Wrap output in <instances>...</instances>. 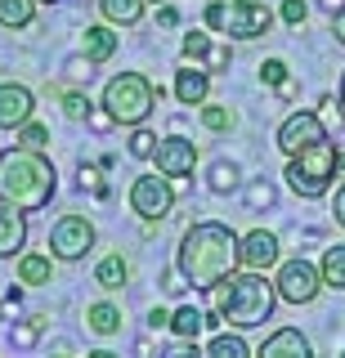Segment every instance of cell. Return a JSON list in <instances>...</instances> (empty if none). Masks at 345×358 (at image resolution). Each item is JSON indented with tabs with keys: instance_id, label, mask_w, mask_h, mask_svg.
I'll return each instance as SVG.
<instances>
[{
	"instance_id": "obj_34",
	"label": "cell",
	"mask_w": 345,
	"mask_h": 358,
	"mask_svg": "<svg viewBox=\"0 0 345 358\" xmlns=\"http://www.w3.org/2000/svg\"><path fill=\"white\" fill-rule=\"evenodd\" d=\"M278 14H283L287 27H300V22L309 18V9H305V0H283V9H278Z\"/></svg>"
},
{
	"instance_id": "obj_8",
	"label": "cell",
	"mask_w": 345,
	"mask_h": 358,
	"mask_svg": "<svg viewBox=\"0 0 345 358\" xmlns=\"http://www.w3.org/2000/svg\"><path fill=\"white\" fill-rule=\"evenodd\" d=\"M171 206H175V184H171V175H139L135 184H130V210H135L139 220H148V224H157L171 215Z\"/></svg>"
},
{
	"instance_id": "obj_29",
	"label": "cell",
	"mask_w": 345,
	"mask_h": 358,
	"mask_svg": "<svg viewBox=\"0 0 345 358\" xmlns=\"http://www.w3.org/2000/svg\"><path fill=\"white\" fill-rule=\"evenodd\" d=\"M41 327H45V313H31L27 322H18V327H14V345H18V350H31L36 336H41Z\"/></svg>"
},
{
	"instance_id": "obj_45",
	"label": "cell",
	"mask_w": 345,
	"mask_h": 358,
	"mask_svg": "<svg viewBox=\"0 0 345 358\" xmlns=\"http://www.w3.org/2000/svg\"><path fill=\"white\" fill-rule=\"evenodd\" d=\"M41 5H54V0H41Z\"/></svg>"
},
{
	"instance_id": "obj_32",
	"label": "cell",
	"mask_w": 345,
	"mask_h": 358,
	"mask_svg": "<svg viewBox=\"0 0 345 358\" xmlns=\"http://www.w3.org/2000/svg\"><path fill=\"white\" fill-rule=\"evenodd\" d=\"M233 184H238V166H233V162H216V166H211V188H216V193H229Z\"/></svg>"
},
{
	"instance_id": "obj_11",
	"label": "cell",
	"mask_w": 345,
	"mask_h": 358,
	"mask_svg": "<svg viewBox=\"0 0 345 358\" xmlns=\"http://www.w3.org/2000/svg\"><path fill=\"white\" fill-rule=\"evenodd\" d=\"M318 139H328V126H323L318 112H292V117L278 126V148H283L287 157L309 148V143H318Z\"/></svg>"
},
{
	"instance_id": "obj_40",
	"label": "cell",
	"mask_w": 345,
	"mask_h": 358,
	"mask_svg": "<svg viewBox=\"0 0 345 358\" xmlns=\"http://www.w3.org/2000/svg\"><path fill=\"white\" fill-rule=\"evenodd\" d=\"M175 22H180V9H175V5H162L157 9V27H175Z\"/></svg>"
},
{
	"instance_id": "obj_24",
	"label": "cell",
	"mask_w": 345,
	"mask_h": 358,
	"mask_svg": "<svg viewBox=\"0 0 345 358\" xmlns=\"http://www.w3.org/2000/svg\"><path fill=\"white\" fill-rule=\"evenodd\" d=\"M202 327H206V313L193 309V305H180L171 313V336H180V341H197Z\"/></svg>"
},
{
	"instance_id": "obj_21",
	"label": "cell",
	"mask_w": 345,
	"mask_h": 358,
	"mask_svg": "<svg viewBox=\"0 0 345 358\" xmlns=\"http://www.w3.org/2000/svg\"><path fill=\"white\" fill-rule=\"evenodd\" d=\"M36 5L41 0H0V27L5 31H23L36 22Z\"/></svg>"
},
{
	"instance_id": "obj_3",
	"label": "cell",
	"mask_w": 345,
	"mask_h": 358,
	"mask_svg": "<svg viewBox=\"0 0 345 358\" xmlns=\"http://www.w3.org/2000/svg\"><path fill=\"white\" fill-rule=\"evenodd\" d=\"M211 291H216L220 322H229V327H260L278 305V287L260 268H242V273L233 268V273H225Z\"/></svg>"
},
{
	"instance_id": "obj_26",
	"label": "cell",
	"mask_w": 345,
	"mask_h": 358,
	"mask_svg": "<svg viewBox=\"0 0 345 358\" xmlns=\"http://www.w3.org/2000/svg\"><path fill=\"white\" fill-rule=\"evenodd\" d=\"M206 354H216V358H247L251 350H247V341H242L238 331H220L216 341L206 345Z\"/></svg>"
},
{
	"instance_id": "obj_46",
	"label": "cell",
	"mask_w": 345,
	"mask_h": 358,
	"mask_svg": "<svg viewBox=\"0 0 345 358\" xmlns=\"http://www.w3.org/2000/svg\"><path fill=\"white\" fill-rule=\"evenodd\" d=\"M0 318H5V309H0Z\"/></svg>"
},
{
	"instance_id": "obj_41",
	"label": "cell",
	"mask_w": 345,
	"mask_h": 358,
	"mask_svg": "<svg viewBox=\"0 0 345 358\" xmlns=\"http://www.w3.org/2000/svg\"><path fill=\"white\" fill-rule=\"evenodd\" d=\"M332 36H337V45H345V5L332 14Z\"/></svg>"
},
{
	"instance_id": "obj_12",
	"label": "cell",
	"mask_w": 345,
	"mask_h": 358,
	"mask_svg": "<svg viewBox=\"0 0 345 358\" xmlns=\"http://www.w3.org/2000/svg\"><path fill=\"white\" fill-rule=\"evenodd\" d=\"M36 117V94L18 81H5L0 85V130H18L23 121Z\"/></svg>"
},
{
	"instance_id": "obj_10",
	"label": "cell",
	"mask_w": 345,
	"mask_h": 358,
	"mask_svg": "<svg viewBox=\"0 0 345 358\" xmlns=\"http://www.w3.org/2000/svg\"><path fill=\"white\" fill-rule=\"evenodd\" d=\"M148 162L157 166L162 175H171V179H188V175L197 171V143H193V139H184V134L157 139V148H153Z\"/></svg>"
},
{
	"instance_id": "obj_17",
	"label": "cell",
	"mask_w": 345,
	"mask_h": 358,
	"mask_svg": "<svg viewBox=\"0 0 345 358\" xmlns=\"http://www.w3.org/2000/svg\"><path fill=\"white\" fill-rule=\"evenodd\" d=\"M206 94H211V76H206V67H180V72H175V99H180V103H188V108H202L206 103Z\"/></svg>"
},
{
	"instance_id": "obj_19",
	"label": "cell",
	"mask_w": 345,
	"mask_h": 358,
	"mask_svg": "<svg viewBox=\"0 0 345 358\" xmlns=\"http://www.w3.org/2000/svg\"><path fill=\"white\" fill-rule=\"evenodd\" d=\"M94 282L104 287V291H121L130 282V260L121 251H113V255H104V260L94 264Z\"/></svg>"
},
{
	"instance_id": "obj_25",
	"label": "cell",
	"mask_w": 345,
	"mask_h": 358,
	"mask_svg": "<svg viewBox=\"0 0 345 358\" xmlns=\"http://www.w3.org/2000/svg\"><path fill=\"white\" fill-rule=\"evenodd\" d=\"M14 143L18 148H31V152H50V126H41V121L31 117L14 130Z\"/></svg>"
},
{
	"instance_id": "obj_14",
	"label": "cell",
	"mask_w": 345,
	"mask_h": 358,
	"mask_svg": "<svg viewBox=\"0 0 345 358\" xmlns=\"http://www.w3.org/2000/svg\"><path fill=\"white\" fill-rule=\"evenodd\" d=\"M27 246V210L0 201V260H14Z\"/></svg>"
},
{
	"instance_id": "obj_28",
	"label": "cell",
	"mask_w": 345,
	"mask_h": 358,
	"mask_svg": "<svg viewBox=\"0 0 345 358\" xmlns=\"http://www.w3.org/2000/svg\"><path fill=\"white\" fill-rule=\"evenodd\" d=\"M233 121H238V112H233L229 103H202V126L206 130L225 134V130H233Z\"/></svg>"
},
{
	"instance_id": "obj_30",
	"label": "cell",
	"mask_w": 345,
	"mask_h": 358,
	"mask_svg": "<svg viewBox=\"0 0 345 358\" xmlns=\"http://www.w3.org/2000/svg\"><path fill=\"white\" fill-rule=\"evenodd\" d=\"M126 148H130V157L143 162V157H153V148H157V134L143 130V126H130V143H126Z\"/></svg>"
},
{
	"instance_id": "obj_18",
	"label": "cell",
	"mask_w": 345,
	"mask_h": 358,
	"mask_svg": "<svg viewBox=\"0 0 345 358\" xmlns=\"http://www.w3.org/2000/svg\"><path fill=\"white\" fill-rule=\"evenodd\" d=\"M255 354H260V358H305V354H309V341H305L296 327H278Z\"/></svg>"
},
{
	"instance_id": "obj_39",
	"label": "cell",
	"mask_w": 345,
	"mask_h": 358,
	"mask_svg": "<svg viewBox=\"0 0 345 358\" xmlns=\"http://www.w3.org/2000/svg\"><path fill=\"white\" fill-rule=\"evenodd\" d=\"M247 201H251V206H269V201H274V193H269V184H251V193H247Z\"/></svg>"
},
{
	"instance_id": "obj_22",
	"label": "cell",
	"mask_w": 345,
	"mask_h": 358,
	"mask_svg": "<svg viewBox=\"0 0 345 358\" xmlns=\"http://www.w3.org/2000/svg\"><path fill=\"white\" fill-rule=\"evenodd\" d=\"M85 327H90L94 336H117L121 331V309L113 305V300H99V305L85 309Z\"/></svg>"
},
{
	"instance_id": "obj_33",
	"label": "cell",
	"mask_w": 345,
	"mask_h": 358,
	"mask_svg": "<svg viewBox=\"0 0 345 358\" xmlns=\"http://www.w3.org/2000/svg\"><path fill=\"white\" fill-rule=\"evenodd\" d=\"M260 81L265 85H287V63L283 59H265L260 63Z\"/></svg>"
},
{
	"instance_id": "obj_42",
	"label": "cell",
	"mask_w": 345,
	"mask_h": 358,
	"mask_svg": "<svg viewBox=\"0 0 345 358\" xmlns=\"http://www.w3.org/2000/svg\"><path fill=\"white\" fill-rule=\"evenodd\" d=\"M148 327H153V331H157V327H171V313H166V309H153V313H148Z\"/></svg>"
},
{
	"instance_id": "obj_20",
	"label": "cell",
	"mask_w": 345,
	"mask_h": 358,
	"mask_svg": "<svg viewBox=\"0 0 345 358\" xmlns=\"http://www.w3.org/2000/svg\"><path fill=\"white\" fill-rule=\"evenodd\" d=\"M143 5L148 0H99V18L113 22V27H135L143 18Z\"/></svg>"
},
{
	"instance_id": "obj_43",
	"label": "cell",
	"mask_w": 345,
	"mask_h": 358,
	"mask_svg": "<svg viewBox=\"0 0 345 358\" xmlns=\"http://www.w3.org/2000/svg\"><path fill=\"white\" fill-rule=\"evenodd\" d=\"M332 210H337V224L345 229V184L337 188V201H332Z\"/></svg>"
},
{
	"instance_id": "obj_23",
	"label": "cell",
	"mask_w": 345,
	"mask_h": 358,
	"mask_svg": "<svg viewBox=\"0 0 345 358\" xmlns=\"http://www.w3.org/2000/svg\"><path fill=\"white\" fill-rule=\"evenodd\" d=\"M318 273H323V287L345 291V242H337V246H328V251H323Z\"/></svg>"
},
{
	"instance_id": "obj_44",
	"label": "cell",
	"mask_w": 345,
	"mask_h": 358,
	"mask_svg": "<svg viewBox=\"0 0 345 358\" xmlns=\"http://www.w3.org/2000/svg\"><path fill=\"white\" fill-rule=\"evenodd\" d=\"M341 108H345V76H341Z\"/></svg>"
},
{
	"instance_id": "obj_38",
	"label": "cell",
	"mask_w": 345,
	"mask_h": 358,
	"mask_svg": "<svg viewBox=\"0 0 345 358\" xmlns=\"http://www.w3.org/2000/svg\"><path fill=\"white\" fill-rule=\"evenodd\" d=\"M162 287H166V291H171V296H180V291L188 287V278L180 273V268H166V273H162Z\"/></svg>"
},
{
	"instance_id": "obj_9",
	"label": "cell",
	"mask_w": 345,
	"mask_h": 358,
	"mask_svg": "<svg viewBox=\"0 0 345 358\" xmlns=\"http://www.w3.org/2000/svg\"><path fill=\"white\" fill-rule=\"evenodd\" d=\"M274 287H278V300H287V305H309V300L323 291V273L309 260H283L278 264V278H274Z\"/></svg>"
},
{
	"instance_id": "obj_6",
	"label": "cell",
	"mask_w": 345,
	"mask_h": 358,
	"mask_svg": "<svg viewBox=\"0 0 345 358\" xmlns=\"http://www.w3.org/2000/svg\"><path fill=\"white\" fill-rule=\"evenodd\" d=\"M206 27L225 31L229 41H260L274 27V9L260 0H216L206 5Z\"/></svg>"
},
{
	"instance_id": "obj_35",
	"label": "cell",
	"mask_w": 345,
	"mask_h": 358,
	"mask_svg": "<svg viewBox=\"0 0 345 358\" xmlns=\"http://www.w3.org/2000/svg\"><path fill=\"white\" fill-rule=\"evenodd\" d=\"M197 67H206V72H225V67H229V45H211L206 59L197 63Z\"/></svg>"
},
{
	"instance_id": "obj_27",
	"label": "cell",
	"mask_w": 345,
	"mask_h": 358,
	"mask_svg": "<svg viewBox=\"0 0 345 358\" xmlns=\"http://www.w3.org/2000/svg\"><path fill=\"white\" fill-rule=\"evenodd\" d=\"M63 117L68 121H90L94 117V103L85 90H63Z\"/></svg>"
},
{
	"instance_id": "obj_5",
	"label": "cell",
	"mask_w": 345,
	"mask_h": 358,
	"mask_svg": "<svg viewBox=\"0 0 345 358\" xmlns=\"http://www.w3.org/2000/svg\"><path fill=\"white\" fill-rule=\"evenodd\" d=\"M337 162H341V148L332 139H318L309 143V148H300L287 157V188H292L296 197H323L332 184H337Z\"/></svg>"
},
{
	"instance_id": "obj_36",
	"label": "cell",
	"mask_w": 345,
	"mask_h": 358,
	"mask_svg": "<svg viewBox=\"0 0 345 358\" xmlns=\"http://www.w3.org/2000/svg\"><path fill=\"white\" fill-rule=\"evenodd\" d=\"M81 188H90L94 197H108V184L99 179V171H94V166H85V162H81Z\"/></svg>"
},
{
	"instance_id": "obj_4",
	"label": "cell",
	"mask_w": 345,
	"mask_h": 358,
	"mask_svg": "<svg viewBox=\"0 0 345 358\" xmlns=\"http://www.w3.org/2000/svg\"><path fill=\"white\" fill-rule=\"evenodd\" d=\"M162 99V85H153L143 72H117L113 81L104 85V112L113 117V126H143L153 117Z\"/></svg>"
},
{
	"instance_id": "obj_2",
	"label": "cell",
	"mask_w": 345,
	"mask_h": 358,
	"mask_svg": "<svg viewBox=\"0 0 345 358\" xmlns=\"http://www.w3.org/2000/svg\"><path fill=\"white\" fill-rule=\"evenodd\" d=\"M54 188H59V171H54L50 152H31V148H9L0 152V201L18 210H45Z\"/></svg>"
},
{
	"instance_id": "obj_16",
	"label": "cell",
	"mask_w": 345,
	"mask_h": 358,
	"mask_svg": "<svg viewBox=\"0 0 345 358\" xmlns=\"http://www.w3.org/2000/svg\"><path fill=\"white\" fill-rule=\"evenodd\" d=\"M14 278H18L23 287H50V282H54V255H50V251H18Z\"/></svg>"
},
{
	"instance_id": "obj_15",
	"label": "cell",
	"mask_w": 345,
	"mask_h": 358,
	"mask_svg": "<svg viewBox=\"0 0 345 358\" xmlns=\"http://www.w3.org/2000/svg\"><path fill=\"white\" fill-rule=\"evenodd\" d=\"M81 54L94 67L113 59V54H117V27H113V22H90V27L81 31Z\"/></svg>"
},
{
	"instance_id": "obj_1",
	"label": "cell",
	"mask_w": 345,
	"mask_h": 358,
	"mask_svg": "<svg viewBox=\"0 0 345 358\" xmlns=\"http://www.w3.org/2000/svg\"><path fill=\"white\" fill-rule=\"evenodd\" d=\"M238 242L242 238L229 224H216V220L188 224L180 238V251H175V268L188 278V287L211 291L225 273L238 268Z\"/></svg>"
},
{
	"instance_id": "obj_13",
	"label": "cell",
	"mask_w": 345,
	"mask_h": 358,
	"mask_svg": "<svg viewBox=\"0 0 345 358\" xmlns=\"http://www.w3.org/2000/svg\"><path fill=\"white\" fill-rule=\"evenodd\" d=\"M278 255H283V246H278V238L274 233H265V229H251L247 238L238 242V264L242 268H274L278 264Z\"/></svg>"
},
{
	"instance_id": "obj_37",
	"label": "cell",
	"mask_w": 345,
	"mask_h": 358,
	"mask_svg": "<svg viewBox=\"0 0 345 358\" xmlns=\"http://www.w3.org/2000/svg\"><path fill=\"white\" fill-rule=\"evenodd\" d=\"M90 72H94V63L85 59V54H76V59L68 63V76H72V81H90Z\"/></svg>"
},
{
	"instance_id": "obj_31",
	"label": "cell",
	"mask_w": 345,
	"mask_h": 358,
	"mask_svg": "<svg viewBox=\"0 0 345 358\" xmlns=\"http://www.w3.org/2000/svg\"><path fill=\"white\" fill-rule=\"evenodd\" d=\"M180 50H184L188 63H202L206 50H211V36H206V31H184V45H180Z\"/></svg>"
},
{
	"instance_id": "obj_7",
	"label": "cell",
	"mask_w": 345,
	"mask_h": 358,
	"mask_svg": "<svg viewBox=\"0 0 345 358\" xmlns=\"http://www.w3.org/2000/svg\"><path fill=\"white\" fill-rule=\"evenodd\" d=\"M90 251H94V224L85 215L68 210V215H59L50 224V255H54V260L76 264V260H85Z\"/></svg>"
}]
</instances>
